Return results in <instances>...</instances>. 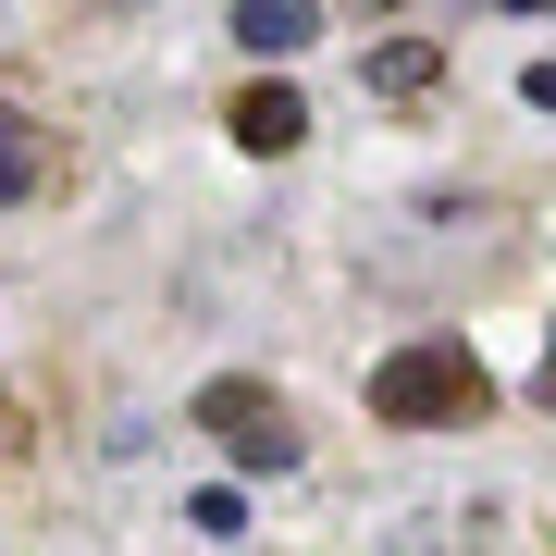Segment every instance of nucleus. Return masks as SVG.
<instances>
[{"label": "nucleus", "instance_id": "nucleus-1", "mask_svg": "<svg viewBox=\"0 0 556 556\" xmlns=\"http://www.w3.org/2000/svg\"><path fill=\"white\" fill-rule=\"evenodd\" d=\"M371 408L383 420H470L482 408V358L470 346H408V358H383Z\"/></svg>", "mask_w": 556, "mask_h": 556}, {"label": "nucleus", "instance_id": "nucleus-2", "mask_svg": "<svg viewBox=\"0 0 556 556\" xmlns=\"http://www.w3.org/2000/svg\"><path fill=\"white\" fill-rule=\"evenodd\" d=\"M199 433L236 445V470H285V457H298V433L273 420V396H260V383H211V396H199Z\"/></svg>", "mask_w": 556, "mask_h": 556}, {"label": "nucleus", "instance_id": "nucleus-3", "mask_svg": "<svg viewBox=\"0 0 556 556\" xmlns=\"http://www.w3.org/2000/svg\"><path fill=\"white\" fill-rule=\"evenodd\" d=\"M321 38V0H236V50L248 62H298Z\"/></svg>", "mask_w": 556, "mask_h": 556}, {"label": "nucleus", "instance_id": "nucleus-4", "mask_svg": "<svg viewBox=\"0 0 556 556\" xmlns=\"http://www.w3.org/2000/svg\"><path fill=\"white\" fill-rule=\"evenodd\" d=\"M298 137H309V100H298L285 75L236 87V149H260V161H273V149H298Z\"/></svg>", "mask_w": 556, "mask_h": 556}, {"label": "nucleus", "instance_id": "nucleus-5", "mask_svg": "<svg viewBox=\"0 0 556 556\" xmlns=\"http://www.w3.org/2000/svg\"><path fill=\"white\" fill-rule=\"evenodd\" d=\"M358 75H371V87H396V100H408V87H433V50H420V38H383L371 62H358Z\"/></svg>", "mask_w": 556, "mask_h": 556}, {"label": "nucleus", "instance_id": "nucleus-6", "mask_svg": "<svg viewBox=\"0 0 556 556\" xmlns=\"http://www.w3.org/2000/svg\"><path fill=\"white\" fill-rule=\"evenodd\" d=\"M25 186H38V161H25V137L0 124V199H25Z\"/></svg>", "mask_w": 556, "mask_h": 556}, {"label": "nucleus", "instance_id": "nucleus-7", "mask_svg": "<svg viewBox=\"0 0 556 556\" xmlns=\"http://www.w3.org/2000/svg\"><path fill=\"white\" fill-rule=\"evenodd\" d=\"M519 100H532V112H556V62H532V75H519Z\"/></svg>", "mask_w": 556, "mask_h": 556}, {"label": "nucleus", "instance_id": "nucleus-8", "mask_svg": "<svg viewBox=\"0 0 556 556\" xmlns=\"http://www.w3.org/2000/svg\"><path fill=\"white\" fill-rule=\"evenodd\" d=\"M507 13H556V0H507Z\"/></svg>", "mask_w": 556, "mask_h": 556}, {"label": "nucleus", "instance_id": "nucleus-9", "mask_svg": "<svg viewBox=\"0 0 556 556\" xmlns=\"http://www.w3.org/2000/svg\"><path fill=\"white\" fill-rule=\"evenodd\" d=\"M544 396H556V346H544Z\"/></svg>", "mask_w": 556, "mask_h": 556}]
</instances>
